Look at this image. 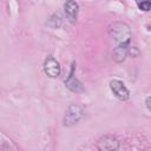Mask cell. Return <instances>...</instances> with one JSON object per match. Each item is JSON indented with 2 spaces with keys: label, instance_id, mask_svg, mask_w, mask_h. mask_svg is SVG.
Masks as SVG:
<instances>
[{
  "label": "cell",
  "instance_id": "cell-1",
  "mask_svg": "<svg viewBox=\"0 0 151 151\" xmlns=\"http://www.w3.org/2000/svg\"><path fill=\"white\" fill-rule=\"evenodd\" d=\"M109 34L119 44L129 42L131 37V29L125 22H113L109 27Z\"/></svg>",
  "mask_w": 151,
  "mask_h": 151
},
{
  "label": "cell",
  "instance_id": "cell-2",
  "mask_svg": "<svg viewBox=\"0 0 151 151\" xmlns=\"http://www.w3.org/2000/svg\"><path fill=\"white\" fill-rule=\"evenodd\" d=\"M84 111L79 105H71L68 106V109L65 112L64 116V125L65 126H72L74 124H77L81 118H83Z\"/></svg>",
  "mask_w": 151,
  "mask_h": 151
},
{
  "label": "cell",
  "instance_id": "cell-3",
  "mask_svg": "<svg viewBox=\"0 0 151 151\" xmlns=\"http://www.w3.org/2000/svg\"><path fill=\"white\" fill-rule=\"evenodd\" d=\"M97 147L99 151H118L119 140L112 134H106L99 138Z\"/></svg>",
  "mask_w": 151,
  "mask_h": 151
},
{
  "label": "cell",
  "instance_id": "cell-4",
  "mask_svg": "<svg viewBox=\"0 0 151 151\" xmlns=\"http://www.w3.org/2000/svg\"><path fill=\"white\" fill-rule=\"evenodd\" d=\"M110 88H111V91L113 92V94H114L119 100H122V101L127 100V99L130 98V92H129V90L126 88V86L124 85V83L120 81V80H118V79L111 80V83H110Z\"/></svg>",
  "mask_w": 151,
  "mask_h": 151
},
{
  "label": "cell",
  "instance_id": "cell-5",
  "mask_svg": "<svg viewBox=\"0 0 151 151\" xmlns=\"http://www.w3.org/2000/svg\"><path fill=\"white\" fill-rule=\"evenodd\" d=\"M44 72L51 78H57L61 72L60 64L53 57H47L44 61Z\"/></svg>",
  "mask_w": 151,
  "mask_h": 151
},
{
  "label": "cell",
  "instance_id": "cell-6",
  "mask_svg": "<svg viewBox=\"0 0 151 151\" xmlns=\"http://www.w3.org/2000/svg\"><path fill=\"white\" fill-rule=\"evenodd\" d=\"M64 11L66 17L70 19L71 22H76L77 17H78V11H79V5L76 1H67L64 5Z\"/></svg>",
  "mask_w": 151,
  "mask_h": 151
},
{
  "label": "cell",
  "instance_id": "cell-7",
  "mask_svg": "<svg viewBox=\"0 0 151 151\" xmlns=\"http://www.w3.org/2000/svg\"><path fill=\"white\" fill-rule=\"evenodd\" d=\"M129 50H130V47H129V42L119 44V45L114 48L113 54H112L114 61H117V63H122V61H124L125 58H126L127 54H129Z\"/></svg>",
  "mask_w": 151,
  "mask_h": 151
},
{
  "label": "cell",
  "instance_id": "cell-8",
  "mask_svg": "<svg viewBox=\"0 0 151 151\" xmlns=\"http://www.w3.org/2000/svg\"><path fill=\"white\" fill-rule=\"evenodd\" d=\"M66 86H67L71 91H74V92H77V91H79V90L81 88V84L73 77V68H72V71H71V74H70V77H68V79L66 80Z\"/></svg>",
  "mask_w": 151,
  "mask_h": 151
},
{
  "label": "cell",
  "instance_id": "cell-9",
  "mask_svg": "<svg viewBox=\"0 0 151 151\" xmlns=\"http://www.w3.org/2000/svg\"><path fill=\"white\" fill-rule=\"evenodd\" d=\"M138 7L145 12H147L150 8H151V2L150 1H142V2H138Z\"/></svg>",
  "mask_w": 151,
  "mask_h": 151
},
{
  "label": "cell",
  "instance_id": "cell-10",
  "mask_svg": "<svg viewBox=\"0 0 151 151\" xmlns=\"http://www.w3.org/2000/svg\"><path fill=\"white\" fill-rule=\"evenodd\" d=\"M146 106H147V109L150 110V97L146 98Z\"/></svg>",
  "mask_w": 151,
  "mask_h": 151
}]
</instances>
